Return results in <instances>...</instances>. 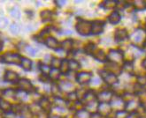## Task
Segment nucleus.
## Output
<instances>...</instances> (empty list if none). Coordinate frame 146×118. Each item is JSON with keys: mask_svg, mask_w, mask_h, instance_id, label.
<instances>
[{"mask_svg": "<svg viewBox=\"0 0 146 118\" xmlns=\"http://www.w3.org/2000/svg\"><path fill=\"white\" fill-rule=\"evenodd\" d=\"M76 30L81 35L87 36L91 33V22L84 20H80L76 24Z\"/></svg>", "mask_w": 146, "mask_h": 118, "instance_id": "f257e3e1", "label": "nucleus"}, {"mask_svg": "<svg viewBox=\"0 0 146 118\" xmlns=\"http://www.w3.org/2000/svg\"><path fill=\"white\" fill-rule=\"evenodd\" d=\"M0 62L6 63V64H16V65H21V56L18 54L6 53L0 57Z\"/></svg>", "mask_w": 146, "mask_h": 118, "instance_id": "f03ea898", "label": "nucleus"}, {"mask_svg": "<svg viewBox=\"0 0 146 118\" xmlns=\"http://www.w3.org/2000/svg\"><path fill=\"white\" fill-rule=\"evenodd\" d=\"M123 52L119 49H111L107 55V60L111 63H119L123 59Z\"/></svg>", "mask_w": 146, "mask_h": 118, "instance_id": "7ed1b4c3", "label": "nucleus"}, {"mask_svg": "<svg viewBox=\"0 0 146 118\" xmlns=\"http://www.w3.org/2000/svg\"><path fill=\"white\" fill-rule=\"evenodd\" d=\"M99 74L103 80L110 86H113L118 82V78L116 74L111 73L108 71H99Z\"/></svg>", "mask_w": 146, "mask_h": 118, "instance_id": "20e7f679", "label": "nucleus"}, {"mask_svg": "<svg viewBox=\"0 0 146 118\" xmlns=\"http://www.w3.org/2000/svg\"><path fill=\"white\" fill-rule=\"evenodd\" d=\"M105 22L101 20H95L91 22V33L92 35H99L102 33L105 28Z\"/></svg>", "mask_w": 146, "mask_h": 118, "instance_id": "39448f33", "label": "nucleus"}, {"mask_svg": "<svg viewBox=\"0 0 146 118\" xmlns=\"http://www.w3.org/2000/svg\"><path fill=\"white\" fill-rule=\"evenodd\" d=\"M18 86L20 87V89L25 92H29L33 91L34 87L32 83L30 82V80L27 79H21L18 81Z\"/></svg>", "mask_w": 146, "mask_h": 118, "instance_id": "423d86ee", "label": "nucleus"}, {"mask_svg": "<svg viewBox=\"0 0 146 118\" xmlns=\"http://www.w3.org/2000/svg\"><path fill=\"white\" fill-rule=\"evenodd\" d=\"M92 79V73L91 72H86L82 71L76 75V81L79 84H86L89 83Z\"/></svg>", "mask_w": 146, "mask_h": 118, "instance_id": "0eeeda50", "label": "nucleus"}, {"mask_svg": "<svg viewBox=\"0 0 146 118\" xmlns=\"http://www.w3.org/2000/svg\"><path fill=\"white\" fill-rule=\"evenodd\" d=\"M45 45L50 48V49H59V47H60V43L54 38V37H47L45 39L44 41Z\"/></svg>", "mask_w": 146, "mask_h": 118, "instance_id": "6e6552de", "label": "nucleus"}, {"mask_svg": "<svg viewBox=\"0 0 146 118\" xmlns=\"http://www.w3.org/2000/svg\"><path fill=\"white\" fill-rule=\"evenodd\" d=\"M98 114H99L101 116L103 115H106L107 114L110 113L111 111V105L107 102H103V103H99V105L98 106Z\"/></svg>", "mask_w": 146, "mask_h": 118, "instance_id": "1a4fd4ad", "label": "nucleus"}, {"mask_svg": "<svg viewBox=\"0 0 146 118\" xmlns=\"http://www.w3.org/2000/svg\"><path fill=\"white\" fill-rule=\"evenodd\" d=\"M92 56L96 60H98L99 62L107 61V55L105 54V52L101 49H95V51L92 53Z\"/></svg>", "mask_w": 146, "mask_h": 118, "instance_id": "9d476101", "label": "nucleus"}, {"mask_svg": "<svg viewBox=\"0 0 146 118\" xmlns=\"http://www.w3.org/2000/svg\"><path fill=\"white\" fill-rule=\"evenodd\" d=\"M114 38L118 41H122L128 38V33L126 29H119L116 31Z\"/></svg>", "mask_w": 146, "mask_h": 118, "instance_id": "9b49d317", "label": "nucleus"}, {"mask_svg": "<svg viewBox=\"0 0 146 118\" xmlns=\"http://www.w3.org/2000/svg\"><path fill=\"white\" fill-rule=\"evenodd\" d=\"M121 14H119V12L118 11H114L109 15L108 21L111 24L116 25V24H118L119 21H121Z\"/></svg>", "mask_w": 146, "mask_h": 118, "instance_id": "f8f14e48", "label": "nucleus"}, {"mask_svg": "<svg viewBox=\"0 0 146 118\" xmlns=\"http://www.w3.org/2000/svg\"><path fill=\"white\" fill-rule=\"evenodd\" d=\"M19 79V75L13 71H7L5 74V80L7 82H15Z\"/></svg>", "mask_w": 146, "mask_h": 118, "instance_id": "ddd939ff", "label": "nucleus"}, {"mask_svg": "<svg viewBox=\"0 0 146 118\" xmlns=\"http://www.w3.org/2000/svg\"><path fill=\"white\" fill-rule=\"evenodd\" d=\"M39 106L44 111H50L51 108V103L47 98H42V100L39 102Z\"/></svg>", "mask_w": 146, "mask_h": 118, "instance_id": "4468645a", "label": "nucleus"}, {"mask_svg": "<svg viewBox=\"0 0 146 118\" xmlns=\"http://www.w3.org/2000/svg\"><path fill=\"white\" fill-rule=\"evenodd\" d=\"M96 99H97V96L95 95V94H94V92L91 90L87 91L85 92V94L83 95V100H85L87 104L92 102L93 100H96Z\"/></svg>", "mask_w": 146, "mask_h": 118, "instance_id": "2eb2a0df", "label": "nucleus"}, {"mask_svg": "<svg viewBox=\"0 0 146 118\" xmlns=\"http://www.w3.org/2000/svg\"><path fill=\"white\" fill-rule=\"evenodd\" d=\"M59 71L61 74H67L68 71H70L69 69V61L66 60V59H63L61 61V65L59 67Z\"/></svg>", "mask_w": 146, "mask_h": 118, "instance_id": "dca6fc26", "label": "nucleus"}, {"mask_svg": "<svg viewBox=\"0 0 146 118\" xmlns=\"http://www.w3.org/2000/svg\"><path fill=\"white\" fill-rule=\"evenodd\" d=\"M111 97H113V94H111V92H103L97 98L98 99L100 103L103 102V100H104V102L107 103V100H110L111 99Z\"/></svg>", "mask_w": 146, "mask_h": 118, "instance_id": "f3484780", "label": "nucleus"}, {"mask_svg": "<svg viewBox=\"0 0 146 118\" xmlns=\"http://www.w3.org/2000/svg\"><path fill=\"white\" fill-rule=\"evenodd\" d=\"M21 66L25 71H30L32 67V61L29 60L27 57H21Z\"/></svg>", "mask_w": 146, "mask_h": 118, "instance_id": "a211bd4d", "label": "nucleus"}, {"mask_svg": "<svg viewBox=\"0 0 146 118\" xmlns=\"http://www.w3.org/2000/svg\"><path fill=\"white\" fill-rule=\"evenodd\" d=\"M60 49L66 50V51H70L73 49V40L66 39L60 43Z\"/></svg>", "mask_w": 146, "mask_h": 118, "instance_id": "6ab92c4d", "label": "nucleus"}, {"mask_svg": "<svg viewBox=\"0 0 146 118\" xmlns=\"http://www.w3.org/2000/svg\"><path fill=\"white\" fill-rule=\"evenodd\" d=\"M61 75L60 71H59L58 69H53V68H51L50 73H49V79H50L52 81H56L58 80V79L59 78V76Z\"/></svg>", "mask_w": 146, "mask_h": 118, "instance_id": "aec40b11", "label": "nucleus"}, {"mask_svg": "<svg viewBox=\"0 0 146 118\" xmlns=\"http://www.w3.org/2000/svg\"><path fill=\"white\" fill-rule=\"evenodd\" d=\"M0 109L4 112H9L12 110V105L8 102H5V100L1 99L0 100Z\"/></svg>", "mask_w": 146, "mask_h": 118, "instance_id": "412c9836", "label": "nucleus"}, {"mask_svg": "<svg viewBox=\"0 0 146 118\" xmlns=\"http://www.w3.org/2000/svg\"><path fill=\"white\" fill-rule=\"evenodd\" d=\"M61 61L60 59H58L57 57H52L50 61V67L53 69H59V67L61 65Z\"/></svg>", "mask_w": 146, "mask_h": 118, "instance_id": "4be33fe9", "label": "nucleus"}, {"mask_svg": "<svg viewBox=\"0 0 146 118\" xmlns=\"http://www.w3.org/2000/svg\"><path fill=\"white\" fill-rule=\"evenodd\" d=\"M51 15H52V13H51L50 11L49 10H44V11H42L41 13H40V16L42 20V21H47V20H50V18H51Z\"/></svg>", "mask_w": 146, "mask_h": 118, "instance_id": "5701e85b", "label": "nucleus"}, {"mask_svg": "<svg viewBox=\"0 0 146 118\" xmlns=\"http://www.w3.org/2000/svg\"><path fill=\"white\" fill-rule=\"evenodd\" d=\"M80 68H81V64H80V63L78 61L74 60V59H72V60L69 61V69L70 70L78 71Z\"/></svg>", "mask_w": 146, "mask_h": 118, "instance_id": "b1692460", "label": "nucleus"}, {"mask_svg": "<svg viewBox=\"0 0 146 118\" xmlns=\"http://www.w3.org/2000/svg\"><path fill=\"white\" fill-rule=\"evenodd\" d=\"M135 8L137 11H142L146 9V2L144 1H135Z\"/></svg>", "mask_w": 146, "mask_h": 118, "instance_id": "393cba45", "label": "nucleus"}, {"mask_svg": "<svg viewBox=\"0 0 146 118\" xmlns=\"http://www.w3.org/2000/svg\"><path fill=\"white\" fill-rule=\"evenodd\" d=\"M11 15L14 19H20L21 18V11L19 9V7H17V6L13 7L11 11Z\"/></svg>", "mask_w": 146, "mask_h": 118, "instance_id": "a878e982", "label": "nucleus"}, {"mask_svg": "<svg viewBox=\"0 0 146 118\" xmlns=\"http://www.w3.org/2000/svg\"><path fill=\"white\" fill-rule=\"evenodd\" d=\"M40 70L42 71V74L49 76V73H50V71L51 70V67L50 66H48L47 64H40Z\"/></svg>", "mask_w": 146, "mask_h": 118, "instance_id": "bb28decb", "label": "nucleus"}, {"mask_svg": "<svg viewBox=\"0 0 146 118\" xmlns=\"http://www.w3.org/2000/svg\"><path fill=\"white\" fill-rule=\"evenodd\" d=\"M104 4L106 5H103L102 4V6H104L106 9H113V7L117 6V2L116 1H106Z\"/></svg>", "mask_w": 146, "mask_h": 118, "instance_id": "cd10ccee", "label": "nucleus"}, {"mask_svg": "<svg viewBox=\"0 0 146 118\" xmlns=\"http://www.w3.org/2000/svg\"><path fill=\"white\" fill-rule=\"evenodd\" d=\"M95 49H96V46L94 45L93 43H90V44H88L87 46H86L85 52L87 54H92L94 51H95Z\"/></svg>", "mask_w": 146, "mask_h": 118, "instance_id": "c85d7f7f", "label": "nucleus"}, {"mask_svg": "<svg viewBox=\"0 0 146 118\" xmlns=\"http://www.w3.org/2000/svg\"><path fill=\"white\" fill-rule=\"evenodd\" d=\"M20 30H21L20 27L17 24H15V23L12 24L11 26H10V31H11L12 33H13V35H17V33H19Z\"/></svg>", "mask_w": 146, "mask_h": 118, "instance_id": "c756f323", "label": "nucleus"}, {"mask_svg": "<svg viewBox=\"0 0 146 118\" xmlns=\"http://www.w3.org/2000/svg\"><path fill=\"white\" fill-rule=\"evenodd\" d=\"M26 52H27L29 55H30L31 56H35L37 52V49H34L31 46H27V48H26Z\"/></svg>", "mask_w": 146, "mask_h": 118, "instance_id": "7c9ffc66", "label": "nucleus"}, {"mask_svg": "<svg viewBox=\"0 0 146 118\" xmlns=\"http://www.w3.org/2000/svg\"><path fill=\"white\" fill-rule=\"evenodd\" d=\"M137 84L141 87L146 85V76H137Z\"/></svg>", "mask_w": 146, "mask_h": 118, "instance_id": "2f4dec72", "label": "nucleus"}, {"mask_svg": "<svg viewBox=\"0 0 146 118\" xmlns=\"http://www.w3.org/2000/svg\"><path fill=\"white\" fill-rule=\"evenodd\" d=\"M8 23H9V21H8L6 18H5V17H0V28L1 29L5 28L7 27Z\"/></svg>", "mask_w": 146, "mask_h": 118, "instance_id": "473e14b6", "label": "nucleus"}, {"mask_svg": "<svg viewBox=\"0 0 146 118\" xmlns=\"http://www.w3.org/2000/svg\"><path fill=\"white\" fill-rule=\"evenodd\" d=\"M122 68H123V70H125V71H127L128 72V71H129V70H133V68H134V67H133V63L129 62V61L125 62Z\"/></svg>", "mask_w": 146, "mask_h": 118, "instance_id": "72a5a7b5", "label": "nucleus"}, {"mask_svg": "<svg viewBox=\"0 0 146 118\" xmlns=\"http://www.w3.org/2000/svg\"><path fill=\"white\" fill-rule=\"evenodd\" d=\"M50 91H51V92H52L53 94H57L58 92L60 91V88H59V86L58 85L57 83H53L52 85H51Z\"/></svg>", "mask_w": 146, "mask_h": 118, "instance_id": "f704fd0d", "label": "nucleus"}, {"mask_svg": "<svg viewBox=\"0 0 146 118\" xmlns=\"http://www.w3.org/2000/svg\"><path fill=\"white\" fill-rule=\"evenodd\" d=\"M4 94H5V96H7V97H8V96H9V97H13V96L16 95V92H15L14 90L9 88V89H6V90L4 91Z\"/></svg>", "mask_w": 146, "mask_h": 118, "instance_id": "c9c22d12", "label": "nucleus"}, {"mask_svg": "<svg viewBox=\"0 0 146 118\" xmlns=\"http://www.w3.org/2000/svg\"><path fill=\"white\" fill-rule=\"evenodd\" d=\"M77 115H78L80 118H89L90 113L86 110H79V112L77 113Z\"/></svg>", "mask_w": 146, "mask_h": 118, "instance_id": "e433bc0d", "label": "nucleus"}, {"mask_svg": "<svg viewBox=\"0 0 146 118\" xmlns=\"http://www.w3.org/2000/svg\"><path fill=\"white\" fill-rule=\"evenodd\" d=\"M126 118H141L140 117V115L137 114L135 111V112H130L129 114H128L127 115V117Z\"/></svg>", "mask_w": 146, "mask_h": 118, "instance_id": "4c0bfd02", "label": "nucleus"}, {"mask_svg": "<svg viewBox=\"0 0 146 118\" xmlns=\"http://www.w3.org/2000/svg\"><path fill=\"white\" fill-rule=\"evenodd\" d=\"M142 39V35H141V33H135V41H136V43H138V41H140V40Z\"/></svg>", "mask_w": 146, "mask_h": 118, "instance_id": "58836bf2", "label": "nucleus"}, {"mask_svg": "<svg viewBox=\"0 0 146 118\" xmlns=\"http://www.w3.org/2000/svg\"><path fill=\"white\" fill-rule=\"evenodd\" d=\"M55 3L57 4V5H58V6H63L64 5H66V1H64V0H62V1H59V0H58V1H55Z\"/></svg>", "mask_w": 146, "mask_h": 118, "instance_id": "ea45409f", "label": "nucleus"}, {"mask_svg": "<svg viewBox=\"0 0 146 118\" xmlns=\"http://www.w3.org/2000/svg\"><path fill=\"white\" fill-rule=\"evenodd\" d=\"M98 81H99V79H94L92 81V82H94L93 85H97V84H98Z\"/></svg>", "mask_w": 146, "mask_h": 118, "instance_id": "a19ab883", "label": "nucleus"}, {"mask_svg": "<svg viewBox=\"0 0 146 118\" xmlns=\"http://www.w3.org/2000/svg\"><path fill=\"white\" fill-rule=\"evenodd\" d=\"M142 66L143 67V68H145V69H146V58H145L144 60L143 61V63H142Z\"/></svg>", "mask_w": 146, "mask_h": 118, "instance_id": "79ce46f5", "label": "nucleus"}, {"mask_svg": "<svg viewBox=\"0 0 146 118\" xmlns=\"http://www.w3.org/2000/svg\"><path fill=\"white\" fill-rule=\"evenodd\" d=\"M2 49H3V41H0V51H1Z\"/></svg>", "mask_w": 146, "mask_h": 118, "instance_id": "37998d69", "label": "nucleus"}, {"mask_svg": "<svg viewBox=\"0 0 146 118\" xmlns=\"http://www.w3.org/2000/svg\"><path fill=\"white\" fill-rule=\"evenodd\" d=\"M50 118H61V117H60V116H56V115H55V116H51V117H50Z\"/></svg>", "mask_w": 146, "mask_h": 118, "instance_id": "c03bdc74", "label": "nucleus"}]
</instances>
